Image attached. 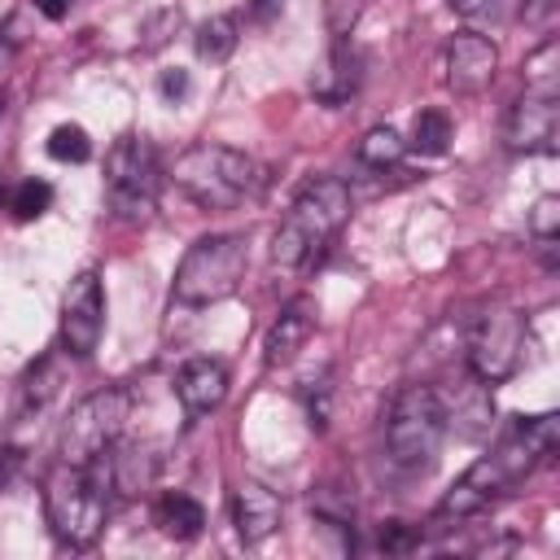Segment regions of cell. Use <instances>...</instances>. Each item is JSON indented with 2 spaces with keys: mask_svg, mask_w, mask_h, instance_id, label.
<instances>
[{
  "mask_svg": "<svg viewBox=\"0 0 560 560\" xmlns=\"http://www.w3.org/2000/svg\"><path fill=\"white\" fill-rule=\"evenodd\" d=\"M560 442V416H534L521 420L490 455H481L477 464L464 468V477H455V486L442 494L438 516H477L486 512L494 499H503L512 486H521L542 459L556 455Z\"/></svg>",
  "mask_w": 560,
  "mask_h": 560,
  "instance_id": "cell-1",
  "label": "cell"
},
{
  "mask_svg": "<svg viewBox=\"0 0 560 560\" xmlns=\"http://www.w3.org/2000/svg\"><path fill=\"white\" fill-rule=\"evenodd\" d=\"M346 219H350V184L337 175H311L293 192V201L271 236V262L276 267L319 262V254L332 245V236L341 232Z\"/></svg>",
  "mask_w": 560,
  "mask_h": 560,
  "instance_id": "cell-2",
  "label": "cell"
},
{
  "mask_svg": "<svg viewBox=\"0 0 560 560\" xmlns=\"http://www.w3.org/2000/svg\"><path fill=\"white\" fill-rule=\"evenodd\" d=\"M175 188L201 210H236L267 188V166L232 144H188L171 162Z\"/></svg>",
  "mask_w": 560,
  "mask_h": 560,
  "instance_id": "cell-3",
  "label": "cell"
},
{
  "mask_svg": "<svg viewBox=\"0 0 560 560\" xmlns=\"http://www.w3.org/2000/svg\"><path fill=\"white\" fill-rule=\"evenodd\" d=\"M44 516L57 542L92 547L109 521V486L96 464H52L44 477Z\"/></svg>",
  "mask_w": 560,
  "mask_h": 560,
  "instance_id": "cell-4",
  "label": "cell"
},
{
  "mask_svg": "<svg viewBox=\"0 0 560 560\" xmlns=\"http://www.w3.org/2000/svg\"><path fill=\"white\" fill-rule=\"evenodd\" d=\"M446 438V402L429 385H407L394 394L385 416V455L402 472L433 468Z\"/></svg>",
  "mask_w": 560,
  "mask_h": 560,
  "instance_id": "cell-5",
  "label": "cell"
},
{
  "mask_svg": "<svg viewBox=\"0 0 560 560\" xmlns=\"http://www.w3.org/2000/svg\"><path fill=\"white\" fill-rule=\"evenodd\" d=\"M245 267H249V249H245V236L236 232H214V236H201L184 249L179 267H175V302L184 306H210V302H223L241 289L245 280Z\"/></svg>",
  "mask_w": 560,
  "mask_h": 560,
  "instance_id": "cell-6",
  "label": "cell"
},
{
  "mask_svg": "<svg viewBox=\"0 0 560 560\" xmlns=\"http://www.w3.org/2000/svg\"><path fill=\"white\" fill-rule=\"evenodd\" d=\"M158 192H162L158 149L144 136H118L114 149L105 153V201L114 219L144 223L158 210Z\"/></svg>",
  "mask_w": 560,
  "mask_h": 560,
  "instance_id": "cell-7",
  "label": "cell"
},
{
  "mask_svg": "<svg viewBox=\"0 0 560 560\" xmlns=\"http://www.w3.org/2000/svg\"><path fill=\"white\" fill-rule=\"evenodd\" d=\"M131 420V394L109 385V389H96L88 398H79L70 407V416L61 420V433H57V455L66 464H96L127 429Z\"/></svg>",
  "mask_w": 560,
  "mask_h": 560,
  "instance_id": "cell-8",
  "label": "cell"
},
{
  "mask_svg": "<svg viewBox=\"0 0 560 560\" xmlns=\"http://www.w3.org/2000/svg\"><path fill=\"white\" fill-rule=\"evenodd\" d=\"M525 354V315L508 302H490L477 311L468 328V368L481 385H503Z\"/></svg>",
  "mask_w": 560,
  "mask_h": 560,
  "instance_id": "cell-9",
  "label": "cell"
},
{
  "mask_svg": "<svg viewBox=\"0 0 560 560\" xmlns=\"http://www.w3.org/2000/svg\"><path fill=\"white\" fill-rule=\"evenodd\" d=\"M105 332V289L96 271H79L61 298V346L70 359H92Z\"/></svg>",
  "mask_w": 560,
  "mask_h": 560,
  "instance_id": "cell-10",
  "label": "cell"
},
{
  "mask_svg": "<svg viewBox=\"0 0 560 560\" xmlns=\"http://www.w3.org/2000/svg\"><path fill=\"white\" fill-rule=\"evenodd\" d=\"M503 144L512 153H556L560 144V96L525 92L503 118Z\"/></svg>",
  "mask_w": 560,
  "mask_h": 560,
  "instance_id": "cell-11",
  "label": "cell"
},
{
  "mask_svg": "<svg viewBox=\"0 0 560 560\" xmlns=\"http://www.w3.org/2000/svg\"><path fill=\"white\" fill-rule=\"evenodd\" d=\"M499 74V48L494 39L477 35V31H459L446 44V88L459 96H477L494 83Z\"/></svg>",
  "mask_w": 560,
  "mask_h": 560,
  "instance_id": "cell-12",
  "label": "cell"
},
{
  "mask_svg": "<svg viewBox=\"0 0 560 560\" xmlns=\"http://www.w3.org/2000/svg\"><path fill=\"white\" fill-rule=\"evenodd\" d=\"M359 83H363V57H359V48L350 39H332V48L324 52L319 70L311 74V96L319 105L337 109V105H346L359 92Z\"/></svg>",
  "mask_w": 560,
  "mask_h": 560,
  "instance_id": "cell-13",
  "label": "cell"
},
{
  "mask_svg": "<svg viewBox=\"0 0 560 560\" xmlns=\"http://www.w3.org/2000/svg\"><path fill=\"white\" fill-rule=\"evenodd\" d=\"M315 319H319L315 298H306V293H302V298H293V302L276 315V324L267 328V337H262V363H267V368L289 363V359L311 341Z\"/></svg>",
  "mask_w": 560,
  "mask_h": 560,
  "instance_id": "cell-14",
  "label": "cell"
},
{
  "mask_svg": "<svg viewBox=\"0 0 560 560\" xmlns=\"http://www.w3.org/2000/svg\"><path fill=\"white\" fill-rule=\"evenodd\" d=\"M175 394L188 416H210L228 398V368L219 359H188L175 376Z\"/></svg>",
  "mask_w": 560,
  "mask_h": 560,
  "instance_id": "cell-15",
  "label": "cell"
},
{
  "mask_svg": "<svg viewBox=\"0 0 560 560\" xmlns=\"http://www.w3.org/2000/svg\"><path fill=\"white\" fill-rule=\"evenodd\" d=\"M232 525L241 542H262L280 529V499L258 486V481H241L232 490Z\"/></svg>",
  "mask_w": 560,
  "mask_h": 560,
  "instance_id": "cell-16",
  "label": "cell"
},
{
  "mask_svg": "<svg viewBox=\"0 0 560 560\" xmlns=\"http://www.w3.org/2000/svg\"><path fill=\"white\" fill-rule=\"evenodd\" d=\"M153 525L166 534V538H197L201 534V525H206V512H201V503L192 499V494H179V490H166L162 499H158V508H153Z\"/></svg>",
  "mask_w": 560,
  "mask_h": 560,
  "instance_id": "cell-17",
  "label": "cell"
},
{
  "mask_svg": "<svg viewBox=\"0 0 560 560\" xmlns=\"http://www.w3.org/2000/svg\"><path fill=\"white\" fill-rule=\"evenodd\" d=\"M451 114L446 109H420L416 114V122H411V149L416 153H424V158H442L446 149H451Z\"/></svg>",
  "mask_w": 560,
  "mask_h": 560,
  "instance_id": "cell-18",
  "label": "cell"
},
{
  "mask_svg": "<svg viewBox=\"0 0 560 560\" xmlns=\"http://www.w3.org/2000/svg\"><path fill=\"white\" fill-rule=\"evenodd\" d=\"M525 92L560 96V44H556V39H542V44L525 57Z\"/></svg>",
  "mask_w": 560,
  "mask_h": 560,
  "instance_id": "cell-19",
  "label": "cell"
},
{
  "mask_svg": "<svg viewBox=\"0 0 560 560\" xmlns=\"http://www.w3.org/2000/svg\"><path fill=\"white\" fill-rule=\"evenodd\" d=\"M236 39H241V35H236V18H232V13H219V18H210V22L197 26V39H192V44H197V57L214 66V61H228V57H232Z\"/></svg>",
  "mask_w": 560,
  "mask_h": 560,
  "instance_id": "cell-20",
  "label": "cell"
},
{
  "mask_svg": "<svg viewBox=\"0 0 560 560\" xmlns=\"http://www.w3.org/2000/svg\"><path fill=\"white\" fill-rule=\"evenodd\" d=\"M407 153V140L394 131V127H372L363 140H359V162L372 166V171H385V166H398Z\"/></svg>",
  "mask_w": 560,
  "mask_h": 560,
  "instance_id": "cell-21",
  "label": "cell"
},
{
  "mask_svg": "<svg viewBox=\"0 0 560 560\" xmlns=\"http://www.w3.org/2000/svg\"><path fill=\"white\" fill-rule=\"evenodd\" d=\"M48 206H52V184H48V179H22V184L13 188V197H9V210H13L18 223L39 219Z\"/></svg>",
  "mask_w": 560,
  "mask_h": 560,
  "instance_id": "cell-22",
  "label": "cell"
},
{
  "mask_svg": "<svg viewBox=\"0 0 560 560\" xmlns=\"http://www.w3.org/2000/svg\"><path fill=\"white\" fill-rule=\"evenodd\" d=\"M302 407H306V424L324 433L328 429V416H332V376L328 372L302 381Z\"/></svg>",
  "mask_w": 560,
  "mask_h": 560,
  "instance_id": "cell-23",
  "label": "cell"
},
{
  "mask_svg": "<svg viewBox=\"0 0 560 560\" xmlns=\"http://www.w3.org/2000/svg\"><path fill=\"white\" fill-rule=\"evenodd\" d=\"M48 158H57V162H88V158H92L88 131H83L79 122L52 127V131H48Z\"/></svg>",
  "mask_w": 560,
  "mask_h": 560,
  "instance_id": "cell-24",
  "label": "cell"
},
{
  "mask_svg": "<svg viewBox=\"0 0 560 560\" xmlns=\"http://www.w3.org/2000/svg\"><path fill=\"white\" fill-rule=\"evenodd\" d=\"M311 508H315V516L328 521V525H350V521H354V494H350L346 486H332V481L311 494Z\"/></svg>",
  "mask_w": 560,
  "mask_h": 560,
  "instance_id": "cell-25",
  "label": "cell"
},
{
  "mask_svg": "<svg viewBox=\"0 0 560 560\" xmlns=\"http://www.w3.org/2000/svg\"><path fill=\"white\" fill-rule=\"evenodd\" d=\"M359 13H363V0H324V22H328V35H332V39H346V35L354 31Z\"/></svg>",
  "mask_w": 560,
  "mask_h": 560,
  "instance_id": "cell-26",
  "label": "cell"
},
{
  "mask_svg": "<svg viewBox=\"0 0 560 560\" xmlns=\"http://www.w3.org/2000/svg\"><path fill=\"white\" fill-rule=\"evenodd\" d=\"M529 232L538 236V241H556L560 236V197H538V206H534V214H529Z\"/></svg>",
  "mask_w": 560,
  "mask_h": 560,
  "instance_id": "cell-27",
  "label": "cell"
},
{
  "mask_svg": "<svg viewBox=\"0 0 560 560\" xmlns=\"http://www.w3.org/2000/svg\"><path fill=\"white\" fill-rule=\"evenodd\" d=\"M376 547H381V551H389V556H402V551L420 547V534H416L407 521H385V525H381Z\"/></svg>",
  "mask_w": 560,
  "mask_h": 560,
  "instance_id": "cell-28",
  "label": "cell"
},
{
  "mask_svg": "<svg viewBox=\"0 0 560 560\" xmlns=\"http://www.w3.org/2000/svg\"><path fill=\"white\" fill-rule=\"evenodd\" d=\"M158 92H162V101L166 105H179L184 96H188V70H162V79H158Z\"/></svg>",
  "mask_w": 560,
  "mask_h": 560,
  "instance_id": "cell-29",
  "label": "cell"
},
{
  "mask_svg": "<svg viewBox=\"0 0 560 560\" xmlns=\"http://www.w3.org/2000/svg\"><path fill=\"white\" fill-rule=\"evenodd\" d=\"M525 22L551 31V22H556V0H525Z\"/></svg>",
  "mask_w": 560,
  "mask_h": 560,
  "instance_id": "cell-30",
  "label": "cell"
},
{
  "mask_svg": "<svg viewBox=\"0 0 560 560\" xmlns=\"http://www.w3.org/2000/svg\"><path fill=\"white\" fill-rule=\"evenodd\" d=\"M446 4H451L459 18H481V13H490L499 0H446Z\"/></svg>",
  "mask_w": 560,
  "mask_h": 560,
  "instance_id": "cell-31",
  "label": "cell"
},
{
  "mask_svg": "<svg viewBox=\"0 0 560 560\" xmlns=\"http://www.w3.org/2000/svg\"><path fill=\"white\" fill-rule=\"evenodd\" d=\"M74 4H79V0H35V9H39L44 18H52V22H61V18H66Z\"/></svg>",
  "mask_w": 560,
  "mask_h": 560,
  "instance_id": "cell-32",
  "label": "cell"
},
{
  "mask_svg": "<svg viewBox=\"0 0 560 560\" xmlns=\"http://www.w3.org/2000/svg\"><path fill=\"white\" fill-rule=\"evenodd\" d=\"M18 464H22V451L4 446V451H0V486H4L9 477H13V468H18Z\"/></svg>",
  "mask_w": 560,
  "mask_h": 560,
  "instance_id": "cell-33",
  "label": "cell"
},
{
  "mask_svg": "<svg viewBox=\"0 0 560 560\" xmlns=\"http://www.w3.org/2000/svg\"><path fill=\"white\" fill-rule=\"evenodd\" d=\"M0 118H4V96H0Z\"/></svg>",
  "mask_w": 560,
  "mask_h": 560,
  "instance_id": "cell-34",
  "label": "cell"
},
{
  "mask_svg": "<svg viewBox=\"0 0 560 560\" xmlns=\"http://www.w3.org/2000/svg\"><path fill=\"white\" fill-rule=\"evenodd\" d=\"M0 206H4V184H0Z\"/></svg>",
  "mask_w": 560,
  "mask_h": 560,
  "instance_id": "cell-35",
  "label": "cell"
},
{
  "mask_svg": "<svg viewBox=\"0 0 560 560\" xmlns=\"http://www.w3.org/2000/svg\"><path fill=\"white\" fill-rule=\"evenodd\" d=\"M254 4H258V9H262V4H271V0H254Z\"/></svg>",
  "mask_w": 560,
  "mask_h": 560,
  "instance_id": "cell-36",
  "label": "cell"
}]
</instances>
